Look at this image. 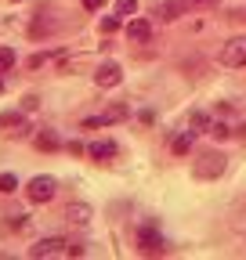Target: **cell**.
Masks as SVG:
<instances>
[{
  "label": "cell",
  "instance_id": "25",
  "mask_svg": "<svg viewBox=\"0 0 246 260\" xmlns=\"http://www.w3.org/2000/svg\"><path fill=\"white\" fill-rule=\"evenodd\" d=\"M15 4H18V0H15Z\"/></svg>",
  "mask_w": 246,
  "mask_h": 260
},
{
  "label": "cell",
  "instance_id": "11",
  "mask_svg": "<svg viewBox=\"0 0 246 260\" xmlns=\"http://www.w3.org/2000/svg\"><path fill=\"white\" fill-rule=\"evenodd\" d=\"M62 141H58V134H54V130H40V134H37V148L40 152H54Z\"/></svg>",
  "mask_w": 246,
  "mask_h": 260
},
{
  "label": "cell",
  "instance_id": "1",
  "mask_svg": "<svg viewBox=\"0 0 246 260\" xmlns=\"http://www.w3.org/2000/svg\"><path fill=\"white\" fill-rule=\"evenodd\" d=\"M192 174H196L199 181H213V177H221V174H225V155H221V152H203V155L196 159Z\"/></svg>",
  "mask_w": 246,
  "mask_h": 260
},
{
  "label": "cell",
  "instance_id": "2",
  "mask_svg": "<svg viewBox=\"0 0 246 260\" xmlns=\"http://www.w3.org/2000/svg\"><path fill=\"white\" fill-rule=\"evenodd\" d=\"M54 191H58V181H54V177H33V181H29V188H25L29 203H51Z\"/></svg>",
  "mask_w": 246,
  "mask_h": 260
},
{
  "label": "cell",
  "instance_id": "15",
  "mask_svg": "<svg viewBox=\"0 0 246 260\" xmlns=\"http://www.w3.org/2000/svg\"><path fill=\"white\" fill-rule=\"evenodd\" d=\"M15 188H18V177H15V174H0V191L11 195Z\"/></svg>",
  "mask_w": 246,
  "mask_h": 260
},
{
  "label": "cell",
  "instance_id": "20",
  "mask_svg": "<svg viewBox=\"0 0 246 260\" xmlns=\"http://www.w3.org/2000/svg\"><path fill=\"white\" fill-rule=\"evenodd\" d=\"M37 105H40V98H37V94H25V98H22V109H25V112H33Z\"/></svg>",
  "mask_w": 246,
  "mask_h": 260
},
{
  "label": "cell",
  "instance_id": "23",
  "mask_svg": "<svg viewBox=\"0 0 246 260\" xmlns=\"http://www.w3.org/2000/svg\"><path fill=\"white\" fill-rule=\"evenodd\" d=\"M189 4H206V0H189Z\"/></svg>",
  "mask_w": 246,
  "mask_h": 260
},
{
  "label": "cell",
  "instance_id": "16",
  "mask_svg": "<svg viewBox=\"0 0 246 260\" xmlns=\"http://www.w3.org/2000/svg\"><path fill=\"white\" fill-rule=\"evenodd\" d=\"M228 134H232V130H228V123H221V119H218V123H210V138H218V141H225Z\"/></svg>",
  "mask_w": 246,
  "mask_h": 260
},
{
  "label": "cell",
  "instance_id": "24",
  "mask_svg": "<svg viewBox=\"0 0 246 260\" xmlns=\"http://www.w3.org/2000/svg\"><path fill=\"white\" fill-rule=\"evenodd\" d=\"M0 90H4V83H0Z\"/></svg>",
  "mask_w": 246,
  "mask_h": 260
},
{
  "label": "cell",
  "instance_id": "21",
  "mask_svg": "<svg viewBox=\"0 0 246 260\" xmlns=\"http://www.w3.org/2000/svg\"><path fill=\"white\" fill-rule=\"evenodd\" d=\"M105 4H109V0H83V8H87V11H102Z\"/></svg>",
  "mask_w": 246,
  "mask_h": 260
},
{
  "label": "cell",
  "instance_id": "14",
  "mask_svg": "<svg viewBox=\"0 0 246 260\" xmlns=\"http://www.w3.org/2000/svg\"><path fill=\"white\" fill-rule=\"evenodd\" d=\"M177 11H181L177 0H167V4H160V8H156V15H163L167 22H174V18H177Z\"/></svg>",
  "mask_w": 246,
  "mask_h": 260
},
{
  "label": "cell",
  "instance_id": "19",
  "mask_svg": "<svg viewBox=\"0 0 246 260\" xmlns=\"http://www.w3.org/2000/svg\"><path fill=\"white\" fill-rule=\"evenodd\" d=\"M119 29V15H109V18H102V32H116Z\"/></svg>",
  "mask_w": 246,
  "mask_h": 260
},
{
  "label": "cell",
  "instance_id": "18",
  "mask_svg": "<svg viewBox=\"0 0 246 260\" xmlns=\"http://www.w3.org/2000/svg\"><path fill=\"white\" fill-rule=\"evenodd\" d=\"M138 11V0H116V15H134Z\"/></svg>",
  "mask_w": 246,
  "mask_h": 260
},
{
  "label": "cell",
  "instance_id": "5",
  "mask_svg": "<svg viewBox=\"0 0 246 260\" xmlns=\"http://www.w3.org/2000/svg\"><path fill=\"white\" fill-rule=\"evenodd\" d=\"M0 126H4L8 138H25V134H29V123H25L18 112H4V116H0Z\"/></svg>",
  "mask_w": 246,
  "mask_h": 260
},
{
  "label": "cell",
  "instance_id": "3",
  "mask_svg": "<svg viewBox=\"0 0 246 260\" xmlns=\"http://www.w3.org/2000/svg\"><path fill=\"white\" fill-rule=\"evenodd\" d=\"M221 65H228V69H239V65H246V37H235L221 47Z\"/></svg>",
  "mask_w": 246,
  "mask_h": 260
},
{
  "label": "cell",
  "instance_id": "22",
  "mask_svg": "<svg viewBox=\"0 0 246 260\" xmlns=\"http://www.w3.org/2000/svg\"><path fill=\"white\" fill-rule=\"evenodd\" d=\"M69 152H73V155H83V152H87V148H83V145H80V141H69Z\"/></svg>",
  "mask_w": 246,
  "mask_h": 260
},
{
  "label": "cell",
  "instance_id": "17",
  "mask_svg": "<svg viewBox=\"0 0 246 260\" xmlns=\"http://www.w3.org/2000/svg\"><path fill=\"white\" fill-rule=\"evenodd\" d=\"M11 65H15V51L11 47H0V73H8Z\"/></svg>",
  "mask_w": 246,
  "mask_h": 260
},
{
  "label": "cell",
  "instance_id": "13",
  "mask_svg": "<svg viewBox=\"0 0 246 260\" xmlns=\"http://www.w3.org/2000/svg\"><path fill=\"white\" fill-rule=\"evenodd\" d=\"M192 141H196V134H192V130H184V134H177V138H174V152H177V155H184V152L192 148Z\"/></svg>",
  "mask_w": 246,
  "mask_h": 260
},
{
  "label": "cell",
  "instance_id": "12",
  "mask_svg": "<svg viewBox=\"0 0 246 260\" xmlns=\"http://www.w3.org/2000/svg\"><path fill=\"white\" fill-rule=\"evenodd\" d=\"M66 217H69L73 224H87V220H90V206H87V203H73Z\"/></svg>",
  "mask_w": 246,
  "mask_h": 260
},
{
  "label": "cell",
  "instance_id": "4",
  "mask_svg": "<svg viewBox=\"0 0 246 260\" xmlns=\"http://www.w3.org/2000/svg\"><path fill=\"white\" fill-rule=\"evenodd\" d=\"M66 249H69V242H66V239L51 235V239H40L33 249H29V256H66Z\"/></svg>",
  "mask_w": 246,
  "mask_h": 260
},
{
  "label": "cell",
  "instance_id": "7",
  "mask_svg": "<svg viewBox=\"0 0 246 260\" xmlns=\"http://www.w3.org/2000/svg\"><path fill=\"white\" fill-rule=\"evenodd\" d=\"M138 246H141V253H163V239H160V232H156V224H145V228H141Z\"/></svg>",
  "mask_w": 246,
  "mask_h": 260
},
{
  "label": "cell",
  "instance_id": "9",
  "mask_svg": "<svg viewBox=\"0 0 246 260\" xmlns=\"http://www.w3.org/2000/svg\"><path fill=\"white\" fill-rule=\"evenodd\" d=\"M119 119H127V105H112L109 112L95 116V119H87L83 126H109V123H119Z\"/></svg>",
  "mask_w": 246,
  "mask_h": 260
},
{
  "label": "cell",
  "instance_id": "8",
  "mask_svg": "<svg viewBox=\"0 0 246 260\" xmlns=\"http://www.w3.org/2000/svg\"><path fill=\"white\" fill-rule=\"evenodd\" d=\"M148 37H152V22L148 18H131L127 22V40L131 44H145Z\"/></svg>",
  "mask_w": 246,
  "mask_h": 260
},
{
  "label": "cell",
  "instance_id": "10",
  "mask_svg": "<svg viewBox=\"0 0 246 260\" xmlns=\"http://www.w3.org/2000/svg\"><path fill=\"white\" fill-rule=\"evenodd\" d=\"M87 152L95 155L98 162H102V159H112V155H116V141H95V145H90Z\"/></svg>",
  "mask_w": 246,
  "mask_h": 260
},
{
  "label": "cell",
  "instance_id": "6",
  "mask_svg": "<svg viewBox=\"0 0 246 260\" xmlns=\"http://www.w3.org/2000/svg\"><path fill=\"white\" fill-rule=\"evenodd\" d=\"M119 80H123V73H119L116 61H102V65H98V73H95V83H98V87H116Z\"/></svg>",
  "mask_w": 246,
  "mask_h": 260
}]
</instances>
